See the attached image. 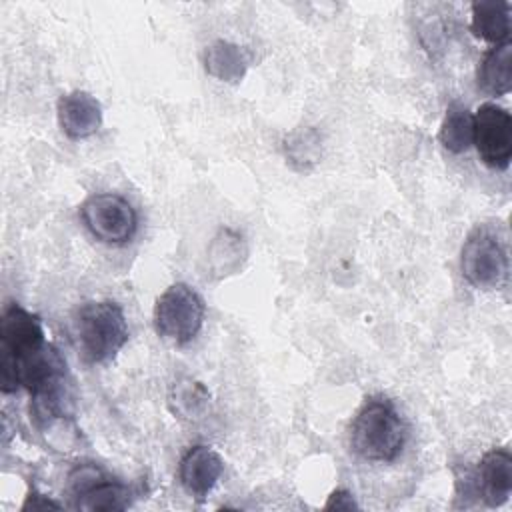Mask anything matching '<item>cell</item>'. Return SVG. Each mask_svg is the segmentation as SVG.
<instances>
[{
    "label": "cell",
    "instance_id": "1",
    "mask_svg": "<svg viewBox=\"0 0 512 512\" xmlns=\"http://www.w3.org/2000/svg\"><path fill=\"white\" fill-rule=\"evenodd\" d=\"M72 334L80 358L86 364L112 360L128 342V320L114 300H90L76 308Z\"/></svg>",
    "mask_w": 512,
    "mask_h": 512
},
{
    "label": "cell",
    "instance_id": "2",
    "mask_svg": "<svg viewBox=\"0 0 512 512\" xmlns=\"http://www.w3.org/2000/svg\"><path fill=\"white\" fill-rule=\"evenodd\" d=\"M406 424L388 400L366 402L352 420L350 446L372 462H392L404 448Z\"/></svg>",
    "mask_w": 512,
    "mask_h": 512
},
{
    "label": "cell",
    "instance_id": "3",
    "mask_svg": "<svg viewBox=\"0 0 512 512\" xmlns=\"http://www.w3.org/2000/svg\"><path fill=\"white\" fill-rule=\"evenodd\" d=\"M204 300L184 282L170 284L154 304V330L172 344H188L204 324Z\"/></svg>",
    "mask_w": 512,
    "mask_h": 512
},
{
    "label": "cell",
    "instance_id": "4",
    "mask_svg": "<svg viewBox=\"0 0 512 512\" xmlns=\"http://www.w3.org/2000/svg\"><path fill=\"white\" fill-rule=\"evenodd\" d=\"M80 216L88 232L104 244H126L138 228L136 210L124 196L114 192L88 196L80 206Z\"/></svg>",
    "mask_w": 512,
    "mask_h": 512
},
{
    "label": "cell",
    "instance_id": "5",
    "mask_svg": "<svg viewBox=\"0 0 512 512\" xmlns=\"http://www.w3.org/2000/svg\"><path fill=\"white\" fill-rule=\"evenodd\" d=\"M66 494L78 510H124L130 504V488L110 478L96 464H78L66 478Z\"/></svg>",
    "mask_w": 512,
    "mask_h": 512
},
{
    "label": "cell",
    "instance_id": "6",
    "mask_svg": "<svg viewBox=\"0 0 512 512\" xmlns=\"http://www.w3.org/2000/svg\"><path fill=\"white\" fill-rule=\"evenodd\" d=\"M460 272L464 280L482 290L498 288L508 274V256L496 236L476 228L464 242L460 254Z\"/></svg>",
    "mask_w": 512,
    "mask_h": 512
},
{
    "label": "cell",
    "instance_id": "7",
    "mask_svg": "<svg viewBox=\"0 0 512 512\" xmlns=\"http://www.w3.org/2000/svg\"><path fill=\"white\" fill-rule=\"evenodd\" d=\"M480 160L494 168L506 170L512 158V118L498 104L486 102L474 114V138Z\"/></svg>",
    "mask_w": 512,
    "mask_h": 512
},
{
    "label": "cell",
    "instance_id": "8",
    "mask_svg": "<svg viewBox=\"0 0 512 512\" xmlns=\"http://www.w3.org/2000/svg\"><path fill=\"white\" fill-rule=\"evenodd\" d=\"M46 334L36 314L20 304H10L0 322V356H20L44 346Z\"/></svg>",
    "mask_w": 512,
    "mask_h": 512
},
{
    "label": "cell",
    "instance_id": "9",
    "mask_svg": "<svg viewBox=\"0 0 512 512\" xmlns=\"http://www.w3.org/2000/svg\"><path fill=\"white\" fill-rule=\"evenodd\" d=\"M224 472L220 454L204 444H196L184 452L178 464V478L184 490L196 500H204L218 484Z\"/></svg>",
    "mask_w": 512,
    "mask_h": 512
},
{
    "label": "cell",
    "instance_id": "10",
    "mask_svg": "<svg viewBox=\"0 0 512 512\" xmlns=\"http://www.w3.org/2000/svg\"><path fill=\"white\" fill-rule=\"evenodd\" d=\"M58 124L62 132L72 140L92 136L102 124V106L86 90H72L62 94L56 104Z\"/></svg>",
    "mask_w": 512,
    "mask_h": 512
},
{
    "label": "cell",
    "instance_id": "11",
    "mask_svg": "<svg viewBox=\"0 0 512 512\" xmlns=\"http://www.w3.org/2000/svg\"><path fill=\"white\" fill-rule=\"evenodd\" d=\"M478 496L492 508L502 506L512 492V456L504 448H492L482 456L474 472Z\"/></svg>",
    "mask_w": 512,
    "mask_h": 512
},
{
    "label": "cell",
    "instance_id": "12",
    "mask_svg": "<svg viewBox=\"0 0 512 512\" xmlns=\"http://www.w3.org/2000/svg\"><path fill=\"white\" fill-rule=\"evenodd\" d=\"M510 28H512V16H510L508 2L482 0L472 4L470 30L476 38H482L496 46V44L508 42Z\"/></svg>",
    "mask_w": 512,
    "mask_h": 512
},
{
    "label": "cell",
    "instance_id": "13",
    "mask_svg": "<svg viewBox=\"0 0 512 512\" xmlns=\"http://www.w3.org/2000/svg\"><path fill=\"white\" fill-rule=\"evenodd\" d=\"M478 88L490 96H504L512 88V44L502 42L490 48L478 66Z\"/></svg>",
    "mask_w": 512,
    "mask_h": 512
},
{
    "label": "cell",
    "instance_id": "14",
    "mask_svg": "<svg viewBox=\"0 0 512 512\" xmlns=\"http://www.w3.org/2000/svg\"><path fill=\"white\" fill-rule=\"evenodd\" d=\"M246 50L228 40H216L206 48L204 66L210 76L222 82H240L248 70Z\"/></svg>",
    "mask_w": 512,
    "mask_h": 512
},
{
    "label": "cell",
    "instance_id": "15",
    "mask_svg": "<svg viewBox=\"0 0 512 512\" xmlns=\"http://www.w3.org/2000/svg\"><path fill=\"white\" fill-rule=\"evenodd\" d=\"M474 138V116L462 104H450L442 120L438 140L440 144L454 154L466 152L472 146Z\"/></svg>",
    "mask_w": 512,
    "mask_h": 512
},
{
    "label": "cell",
    "instance_id": "16",
    "mask_svg": "<svg viewBox=\"0 0 512 512\" xmlns=\"http://www.w3.org/2000/svg\"><path fill=\"white\" fill-rule=\"evenodd\" d=\"M232 256H246V248L242 242V236L230 228L220 230V234L214 238L212 246H210V260H212V268L214 272L222 274H232L242 262H238Z\"/></svg>",
    "mask_w": 512,
    "mask_h": 512
},
{
    "label": "cell",
    "instance_id": "17",
    "mask_svg": "<svg viewBox=\"0 0 512 512\" xmlns=\"http://www.w3.org/2000/svg\"><path fill=\"white\" fill-rule=\"evenodd\" d=\"M206 402H208V390L200 382H192V380L174 384L170 394L172 412L178 414L180 418H192L200 414Z\"/></svg>",
    "mask_w": 512,
    "mask_h": 512
},
{
    "label": "cell",
    "instance_id": "18",
    "mask_svg": "<svg viewBox=\"0 0 512 512\" xmlns=\"http://www.w3.org/2000/svg\"><path fill=\"white\" fill-rule=\"evenodd\" d=\"M320 152V138L314 130H302L286 138V156L298 168L306 170L308 164H314Z\"/></svg>",
    "mask_w": 512,
    "mask_h": 512
},
{
    "label": "cell",
    "instance_id": "19",
    "mask_svg": "<svg viewBox=\"0 0 512 512\" xmlns=\"http://www.w3.org/2000/svg\"><path fill=\"white\" fill-rule=\"evenodd\" d=\"M352 508H358V504L354 500V494L344 488L334 490L328 496V502L324 504V510H352Z\"/></svg>",
    "mask_w": 512,
    "mask_h": 512
},
{
    "label": "cell",
    "instance_id": "20",
    "mask_svg": "<svg viewBox=\"0 0 512 512\" xmlns=\"http://www.w3.org/2000/svg\"><path fill=\"white\" fill-rule=\"evenodd\" d=\"M48 508H62L58 502H52L50 498H46L44 494L32 490L28 496H26V502L22 504V510H48Z\"/></svg>",
    "mask_w": 512,
    "mask_h": 512
}]
</instances>
